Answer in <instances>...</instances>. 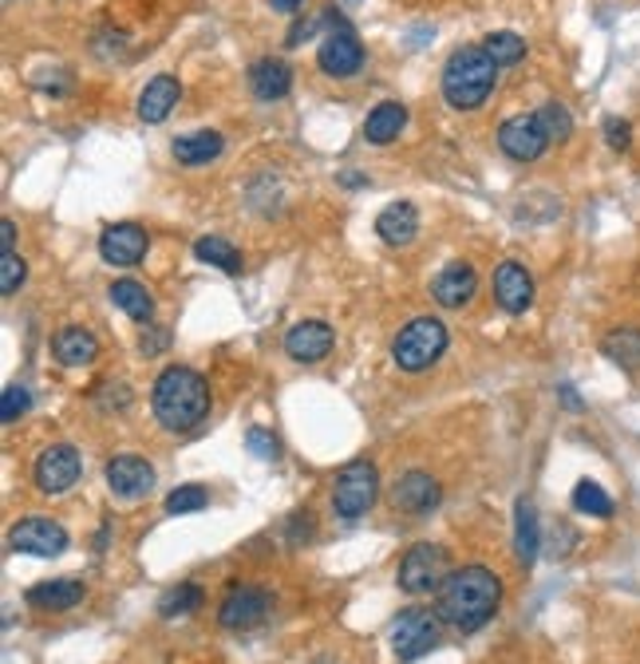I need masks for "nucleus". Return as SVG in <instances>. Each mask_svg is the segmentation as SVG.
I'll return each mask as SVG.
<instances>
[{
  "mask_svg": "<svg viewBox=\"0 0 640 664\" xmlns=\"http://www.w3.org/2000/svg\"><path fill=\"white\" fill-rule=\"evenodd\" d=\"M321 17H325L328 32L325 40H321V48H316V64H321L325 75H333V80H348V75H356L364 68L360 37L352 32L348 20H341V12L325 9Z\"/></svg>",
  "mask_w": 640,
  "mask_h": 664,
  "instance_id": "nucleus-5",
  "label": "nucleus"
},
{
  "mask_svg": "<svg viewBox=\"0 0 640 664\" xmlns=\"http://www.w3.org/2000/svg\"><path fill=\"white\" fill-rule=\"evenodd\" d=\"M103 474H108L111 491L126 502H135V499H143V494L154 491V467L146 463L143 456H115Z\"/></svg>",
  "mask_w": 640,
  "mask_h": 664,
  "instance_id": "nucleus-14",
  "label": "nucleus"
},
{
  "mask_svg": "<svg viewBox=\"0 0 640 664\" xmlns=\"http://www.w3.org/2000/svg\"><path fill=\"white\" fill-rule=\"evenodd\" d=\"M558 396H561V403H566L569 411H586V403L578 400V388H573V384H561Z\"/></svg>",
  "mask_w": 640,
  "mask_h": 664,
  "instance_id": "nucleus-41",
  "label": "nucleus"
},
{
  "mask_svg": "<svg viewBox=\"0 0 640 664\" xmlns=\"http://www.w3.org/2000/svg\"><path fill=\"white\" fill-rule=\"evenodd\" d=\"M83 471V459L72 443H52L40 451L37 467H32V479H37L40 494H63L72 491L75 479Z\"/></svg>",
  "mask_w": 640,
  "mask_h": 664,
  "instance_id": "nucleus-10",
  "label": "nucleus"
},
{
  "mask_svg": "<svg viewBox=\"0 0 640 664\" xmlns=\"http://www.w3.org/2000/svg\"><path fill=\"white\" fill-rule=\"evenodd\" d=\"M273 610V597L262 590V585H250V582H234L217 605V625L230 629V633H250L257 629Z\"/></svg>",
  "mask_w": 640,
  "mask_h": 664,
  "instance_id": "nucleus-8",
  "label": "nucleus"
},
{
  "mask_svg": "<svg viewBox=\"0 0 640 664\" xmlns=\"http://www.w3.org/2000/svg\"><path fill=\"white\" fill-rule=\"evenodd\" d=\"M495 300L515 317L534 305V277L522 262H502L495 269Z\"/></svg>",
  "mask_w": 640,
  "mask_h": 664,
  "instance_id": "nucleus-16",
  "label": "nucleus"
},
{
  "mask_svg": "<svg viewBox=\"0 0 640 664\" xmlns=\"http://www.w3.org/2000/svg\"><path fill=\"white\" fill-rule=\"evenodd\" d=\"M194 257L206 262V265H214V269H222V274H230V277L242 274V254L230 246L226 237H214V234L199 237V242H194Z\"/></svg>",
  "mask_w": 640,
  "mask_h": 664,
  "instance_id": "nucleus-28",
  "label": "nucleus"
},
{
  "mask_svg": "<svg viewBox=\"0 0 640 664\" xmlns=\"http://www.w3.org/2000/svg\"><path fill=\"white\" fill-rule=\"evenodd\" d=\"M333 328L325 320H301L285 333V353L297 360V365H316V360H325L333 353Z\"/></svg>",
  "mask_w": 640,
  "mask_h": 664,
  "instance_id": "nucleus-15",
  "label": "nucleus"
},
{
  "mask_svg": "<svg viewBox=\"0 0 640 664\" xmlns=\"http://www.w3.org/2000/svg\"><path fill=\"white\" fill-rule=\"evenodd\" d=\"M605 143L613 146V151H629V143H632V127H629V123H624V119L609 115V119H605Z\"/></svg>",
  "mask_w": 640,
  "mask_h": 664,
  "instance_id": "nucleus-38",
  "label": "nucleus"
},
{
  "mask_svg": "<svg viewBox=\"0 0 640 664\" xmlns=\"http://www.w3.org/2000/svg\"><path fill=\"white\" fill-rule=\"evenodd\" d=\"M534 119L541 123V131H546V139L550 143H566L569 135H573V115H569L566 103H541L538 111H534Z\"/></svg>",
  "mask_w": 640,
  "mask_h": 664,
  "instance_id": "nucleus-32",
  "label": "nucleus"
},
{
  "mask_svg": "<svg viewBox=\"0 0 640 664\" xmlns=\"http://www.w3.org/2000/svg\"><path fill=\"white\" fill-rule=\"evenodd\" d=\"M379 499V471L372 459H352L333 487V510L344 522H356L360 514H368Z\"/></svg>",
  "mask_w": 640,
  "mask_h": 664,
  "instance_id": "nucleus-6",
  "label": "nucleus"
},
{
  "mask_svg": "<svg viewBox=\"0 0 640 664\" xmlns=\"http://www.w3.org/2000/svg\"><path fill=\"white\" fill-rule=\"evenodd\" d=\"M28 408H32V396H28V388H20V384L4 388V396H0V419H4V423H17Z\"/></svg>",
  "mask_w": 640,
  "mask_h": 664,
  "instance_id": "nucleus-37",
  "label": "nucleus"
},
{
  "mask_svg": "<svg viewBox=\"0 0 640 664\" xmlns=\"http://www.w3.org/2000/svg\"><path fill=\"white\" fill-rule=\"evenodd\" d=\"M439 645V613L431 610H404L392 625V648L399 664H412Z\"/></svg>",
  "mask_w": 640,
  "mask_h": 664,
  "instance_id": "nucleus-9",
  "label": "nucleus"
},
{
  "mask_svg": "<svg viewBox=\"0 0 640 664\" xmlns=\"http://www.w3.org/2000/svg\"><path fill=\"white\" fill-rule=\"evenodd\" d=\"M83 582L75 578H55V582H40L24 593V601L32 610H44V613H63V610H75L83 601Z\"/></svg>",
  "mask_w": 640,
  "mask_h": 664,
  "instance_id": "nucleus-20",
  "label": "nucleus"
},
{
  "mask_svg": "<svg viewBox=\"0 0 640 664\" xmlns=\"http://www.w3.org/2000/svg\"><path fill=\"white\" fill-rule=\"evenodd\" d=\"M502 605V582L487 565H463L451 570V578L435 593V613L443 625L459 629V633H478Z\"/></svg>",
  "mask_w": 640,
  "mask_h": 664,
  "instance_id": "nucleus-1",
  "label": "nucleus"
},
{
  "mask_svg": "<svg viewBox=\"0 0 640 664\" xmlns=\"http://www.w3.org/2000/svg\"><path fill=\"white\" fill-rule=\"evenodd\" d=\"M146 246H151V237L135 222H119L100 234V257L108 265H139L146 257Z\"/></svg>",
  "mask_w": 640,
  "mask_h": 664,
  "instance_id": "nucleus-13",
  "label": "nucleus"
},
{
  "mask_svg": "<svg viewBox=\"0 0 640 664\" xmlns=\"http://www.w3.org/2000/svg\"><path fill=\"white\" fill-rule=\"evenodd\" d=\"M475 289H478V274L470 269L467 262L443 265L439 277L431 282V293H435V300H439L443 309H463V305L475 297Z\"/></svg>",
  "mask_w": 640,
  "mask_h": 664,
  "instance_id": "nucleus-18",
  "label": "nucleus"
},
{
  "mask_svg": "<svg viewBox=\"0 0 640 664\" xmlns=\"http://www.w3.org/2000/svg\"><path fill=\"white\" fill-rule=\"evenodd\" d=\"M9 546L17 554H32V558H55L68 550V530L55 519H44V514H32V519H20L9 534Z\"/></svg>",
  "mask_w": 640,
  "mask_h": 664,
  "instance_id": "nucleus-11",
  "label": "nucleus"
},
{
  "mask_svg": "<svg viewBox=\"0 0 640 664\" xmlns=\"http://www.w3.org/2000/svg\"><path fill=\"white\" fill-rule=\"evenodd\" d=\"M376 234L384 237L388 246H407V242H415V234H419V210H415L412 202H392V206L379 210Z\"/></svg>",
  "mask_w": 640,
  "mask_h": 664,
  "instance_id": "nucleus-23",
  "label": "nucleus"
},
{
  "mask_svg": "<svg viewBox=\"0 0 640 664\" xmlns=\"http://www.w3.org/2000/svg\"><path fill=\"white\" fill-rule=\"evenodd\" d=\"M199 605H202V585L182 582V585H174V590H166L163 597H159V617H166V621L190 617Z\"/></svg>",
  "mask_w": 640,
  "mask_h": 664,
  "instance_id": "nucleus-30",
  "label": "nucleus"
},
{
  "mask_svg": "<svg viewBox=\"0 0 640 664\" xmlns=\"http://www.w3.org/2000/svg\"><path fill=\"white\" fill-rule=\"evenodd\" d=\"M52 356L68 368H83L100 356V340H95V333H88V328L68 325L52 337Z\"/></svg>",
  "mask_w": 640,
  "mask_h": 664,
  "instance_id": "nucleus-21",
  "label": "nucleus"
},
{
  "mask_svg": "<svg viewBox=\"0 0 640 664\" xmlns=\"http://www.w3.org/2000/svg\"><path fill=\"white\" fill-rule=\"evenodd\" d=\"M601 353L609 356L613 365L637 372L640 368V328H613V333L601 340Z\"/></svg>",
  "mask_w": 640,
  "mask_h": 664,
  "instance_id": "nucleus-29",
  "label": "nucleus"
},
{
  "mask_svg": "<svg viewBox=\"0 0 640 664\" xmlns=\"http://www.w3.org/2000/svg\"><path fill=\"white\" fill-rule=\"evenodd\" d=\"M482 48H487V55L498 68H515L526 55V40L518 37V32H490V37L482 40Z\"/></svg>",
  "mask_w": 640,
  "mask_h": 664,
  "instance_id": "nucleus-33",
  "label": "nucleus"
},
{
  "mask_svg": "<svg viewBox=\"0 0 640 664\" xmlns=\"http://www.w3.org/2000/svg\"><path fill=\"white\" fill-rule=\"evenodd\" d=\"M293 88V68L285 64V60H277V55H265V60H257V64L250 68V92L257 95V100L273 103V100H285Z\"/></svg>",
  "mask_w": 640,
  "mask_h": 664,
  "instance_id": "nucleus-19",
  "label": "nucleus"
},
{
  "mask_svg": "<svg viewBox=\"0 0 640 664\" xmlns=\"http://www.w3.org/2000/svg\"><path fill=\"white\" fill-rule=\"evenodd\" d=\"M151 408L166 431H190L199 428L210 411V384L194 368H163L151 388Z\"/></svg>",
  "mask_w": 640,
  "mask_h": 664,
  "instance_id": "nucleus-2",
  "label": "nucleus"
},
{
  "mask_svg": "<svg viewBox=\"0 0 640 664\" xmlns=\"http://www.w3.org/2000/svg\"><path fill=\"white\" fill-rule=\"evenodd\" d=\"M12 246H17V222L4 218L0 222V249H4V254H17Z\"/></svg>",
  "mask_w": 640,
  "mask_h": 664,
  "instance_id": "nucleus-39",
  "label": "nucleus"
},
{
  "mask_svg": "<svg viewBox=\"0 0 640 664\" xmlns=\"http://www.w3.org/2000/svg\"><path fill=\"white\" fill-rule=\"evenodd\" d=\"M108 297L115 300V309H123L126 317L139 320V325H146V320L154 317V300H151V293H146L139 282H126V277H123V282L111 285Z\"/></svg>",
  "mask_w": 640,
  "mask_h": 664,
  "instance_id": "nucleus-27",
  "label": "nucleus"
},
{
  "mask_svg": "<svg viewBox=\"0 0 640 664\" xmlns=\"http://www.w3.org/2000/svg\"><path fill=\"white\" fill-rule=\"evenodd\" d=\"M313 664H341V661H333V656H316Z\"/></svg>",
  "mask_w": 640,
  "mask_h": 664,
  "instance_id": "nucleus-44",
  "label": "nucleus"
},
{
  "mask_svg": "<svg viewBox=\"0 0 640 664\" xmlns=\"http://www.w3.org/2000/svg\"><path fill=\"white\" fill-rule=\"evenodd\" d=\"M270 4H273L277 12H297L301 4H305V0H270Z\"/></svg>",
  "mask_w": 640,
  "mask_h": 664,
  "instance_id": "nucleus-42",
  "label": "nucleus"
},
{
  "mask_svg": "<svg viewBox=\"0 0 640 664\" xmlns=\"http://www.w3.org/2000/svg\"><path fill=\"white\" fill-rule=\"evenodd\" d=\"M222 151H226V139L217 135V131H194V135L174 139V159H179L182 166H206L214 163Z\"/></svg>",
  "mask_w": 640,
  "mask_h": 664,
  "instance_id": "nucleus-26",
  "label": "nucleus"
},
{
  "mask_svg": "<svg viewBox=\"0 0 640 664\" xmlns=\"http://www.w3.org/2000/svg\"><path fill=\"white\" fill-rule=\"evenodd\" d=\"M573 510H581V514H589V519H613V499H609V491H605L601 482H589L581 479L578 491H573Z\"/></svg>",
  "mask_w": 640,
  "mask_h": 664,
  "instance_id": "nucleus-31",
  "label": "nucleus"
},
{
  "mask_svg": "<svg viewBox=\"0 0 640 664\" xmlns=\"http://www.w3.org/2000/svg\"><path fill=\"white\" fill-rule=\"evenodd\" d=\"M447 325L435 317H415L392 340V360L399 372H427V368L447 353Z\"/></svg>",
  "mask_w": 640,
  "mask_h": 664,
  "instance_id": "nucleus-4",
  "label": "nucleus"
},
{
  "mask_svg": "<svg viewBox=\"0 0 640 664\" xmlns=\"http://www.w3.org/2000/svg\"><path fill=\"white\" fill-rule=\"evenodd\" d=\"M498 80V64L487 48H455L451 60L443 64V100L455 111H475L490 100Z\"/></svg>",
  "mask_w": 640,
  "mask_h": 664,
  "instance_id": "nucleus-3",
  "label": "nucleus"
},
{
  "mask_svg": "<svg viewBox=\"0 0 640 664\" xmlns=\"http://www.w3.org/2000/svg\"><path fill=\"white\" fill-rule=\"evenodd\" d=\"M206 502H210L206 487L186 482V487H179V491L166 494V514H194V510H206Z\"/></svg>",
  "mask_w": 640,
  "mask_h": 664,
  "instance_id": "nucleus-34",
  "label": "nucleus"
},
{
  "mask_svg": "<svg viewBox=\"0 0 640 664\" xmlns=\"http://www.w3.org/2000/svg\"><path fill=\"white\" fill-rule=\"evenodd\" d=\"M515 554L526 570H530L541 554V522H538V507H534L530 499L515 502Z\"/></svg>",
  "mask_w": 640,
  "mask_h": 664,
  "instance_id": "nucleus-24",
  "label": "nucleus"
},
{
  "mask_svg": "<svg viewBox=\"0 0 640 664\" xmlns=\"http://www.w3.org/2000/svg\"><path fill=\"white\" fill-rule=\"evenodd\" d=\"M451 578V558L439 542H415L404 558H399L396 582L404 593H439V585Z\"/></svg>",
  "mask_w": 640,
  "mask_h": 664,
  "instance_id": "nucleus-7",
  "label": "nucleus"
},
{
  "mask_svg": "<svg viewBox=\"0 0 640 664\" xmlns=\"http://www.w3.org/2000/svg\"><path fill=\"white\" fill-rule=\"evenodd\" d=\"M341 183H344V186H364L368 178H356V171H344V174H341Z\"/></svg>",
  "mask_w": 640,
  "mask_h": 664,
  "instance_id": "nucleus-43",
  "label": "nucleus"
},
{
  "mask_svg": "<svg viewBox=\"0 0 640 664\" xmlns=\"http://www.w3.org/2000/svg\"><path fill=\"white\" fill-rule=\"evenodd\" d=\"M166 345H171V337H166V328H154V337H151V340L143 337V353H146V356L163 353Z\"/></svg>",
  "mask_w": 640,
  "mask_h": 664,
  "instance_id": "nucleus-40",
  "label": "nucleus"
},
{
  "mask_svg": "<svg viewBox=\"0 0 640 664\" xmlns=\"http://www.w3.org/2000/svg\"><path fill=\"white\" fill-rule=\"evenodd\" d=\"M439 499H443L439 482L424 471L399 474L396 487H392V502H396L399 510H407V514H431V510L439 507Z\"/></svg>",
  "mask_w": 640,
  "mask_h": 664,
  "instance_id": "nucleus-17",
  "label": "nucleus"
},
{
  "mask_svg": "<svg viewBox=\"0 0 640 664\" xmlns=\"http://www.w3.org/2000/svg\"><path fill=\"white\" fill-rule=\"evenodd\" d=\"M498 146H502L506 159H515V163H534V159L546 155V131L534 115H518V119H506L502 127H498Z\"/></svg>",
  "mask_w": 640,
  "mask_h": 664,
  "instance_id": "nucleus-12",
  "label": "nucleus"
},
{
  "mask_svg": "<svg viewBox=\"0 0 640 664\" xmlns=\"http://www.w3.org/2000/svg\"><path fill=\"white\" fill-rule=\"evenodd\" d=\"M179 95H182V83L174 80V75H154L143 88V95H139V119H143V123H163V119L179 108Z\"/></svg>",
  "mask_w": 640,
  "mask_h": 664,
  "instance_id": "nucleus-22",
  "label": "nucleus"
},
{
  "mask_svg": "<svg viewBox=\"0 0 640 664\" xmlns=\"http://www.w3.org/2000/svg\"><path fill=\"white\" fill-rule=\"evenodd\" d=\"M245 447H250L253 459H265V463H273V459L281 456V443H277V436H273L270 428H250V431H245Z\"/></svg>",
  "mask_w": 640,
  "mask_h": 664,
  "instance_id": "nucleus-35",
  "label": "nucleus"
},
{
  "mask_svg": "<svg viewBox=\"0 0 640 664\" xmlns=\"http://www.w3.org/2000/svg\"><path fill=\"white\" fill-rule=\"evenodd\" d=\"M24 277H28V265H24V257H17V254H4L0 257V293L4 297H12V293L24 285Z\"/></svg>",
  "mask_w": 640,
  "mask_h": 664,
  "instance_id": "nucleus-36",
  "label": "nucleus"
},
{
  "mask_svg": "<svg viewBox=\"0 0 640 664\" xmlns=\"http://www.w3.org/2000/svg\"><path fill=\"white\" fill-rule=\"evenodd\" d=\"M404 127H407V108L396 100H384L368 111V119H364V139H368L372 146H388L392 139H399Z\"/></svg>",
  "mask_w": 640,
  "mask_h": 664,
  "instance_id": "nucleus-25",
  "label": "nucleus"
}]
</instances>
